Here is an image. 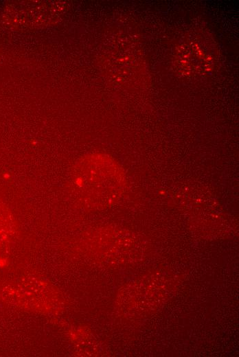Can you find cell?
I'll use <instances>...</instances> for the list:
<instances>
[{"instance_id":"obj_1","label":"cell","mask_w":239,"mask_h":357,"mask_svg":"<svg viewBox=\"0 0 239 357\" xmlns=\"http://www.w3.org/2000/svg\"><path fill=\"white\" fill-rule=\"evenodd\" d=\"M124 175L108 156L91 154L78 160L71 171L69 190L77 201L111 202L122 191Z\"/></svg>"}]
</instances>
